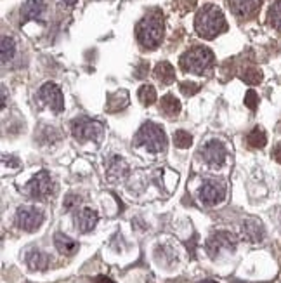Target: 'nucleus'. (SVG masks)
Wrapping results in <instances>:
<instances>
[{
  "instance_id": "nucleus-1",
  "label": "nucleus",
  "mask_w": 281,
  "mask_h": 283,
  "mask_svg": "<svg viewBox=\"0 0 281 283\" xmlns=\"http://www.w3.org/2000/svg\"><path fill=\"white\" fill-rule=\"evenodd\" d=\"M194 30L199 37L212 40L222 31L227 30V23L224 18V13L214 4H207L198 11L194 16Z\"/></svg>"
},
{
  "instance_id": "nucleus-11",
  "label": "nucleus",
  "mask_w": 281,
  "mask_h": 283,
  "mask_svg": "<svg viewBox=\"0 0 281 283\" xmlns=\"http://www.w3.org/2000/svg\"><path fill=\"white\" fill-rule=\"evenodd\" d=\"M234 245H236V238L233 234L227 231H219L209 238V241H207V250H209V254L212 257H215L222 249L231 250V249H234Z\"/></svg>"
},
{
  "instance_id": "nucleus-35",
  "label": "nucleus",
  "mask_w": 281,
  "mask_h": 283,
  "mask_svg": "<svg viewBox=\"0 0 281 283\" xmlns=\"http://www.w3.org/2000/svg\"><path fill=\"white\" fill-rule=\"evenodd\" d=\"M64 2H66V4H68V6H73V4H75V2H76V0H64Z\"/></svg>"
},
{
  "instance_id": "nucleus-27",
  "label": "nucleus",
  "mask_w": 281,
  "mask_h": 283,
  "mask_svg": "<svg viewBox=\"0 0 281 283\" xmlns=\"http://www.w3.org/2000/svg\"><path fill=\"white\" fill-rule=\"evenodd\" d=\"M191 143H193V137H191L189 132H186V131H177L176 134H174V144H176L177 148L186 149V148L191 146Z\"/></svg>"
},
{
  "instance_id": "nucleus-16",
  "label": "nucleus",
  "mask_w": 281,
  "mask_h": 283,
  "mask_svg": "<svg viewBox=\"0 0 281 283\" xmlns=\"http://www.w3.org/2000/svg\"><path fill=\"white\" fill-rule=\"evenodd\" d=\"M154 78L164 84V86H170L176 80V70H174V66L170 63L162 61L154 66Z\"/></svg>"
},
{
  "instance_id": "nucleus-21",
  "label": "nucleus",
  "mask_w": 281,
  "mask_h": 283,
  "mask_svg": "<svg viewBox=\"0 0 281 283\" xmlns=\"http://www.w3.org/2000/svg\"><path fill=\"white\" fill-rule=\"evenodd\" d=\"M247 143H248V146H250V148H255V149L264 148V146H266V143H267L266 132H264L260 127H255L254 131H252L250 134H248Z\"/></svg>"
},
{
  "instance_id": "nucleus-25",
  "label": "nucleus",
  "mask_w": 281,
  "mask_h": 283,
  "mask_svg": "<svg viewBox=\"0 0 281 283\" xmlns=\"http://www.w3.org/2000/svg\"><path fill=\"white\" fill-rule=\"evenodd\" d=\"M129 171V167H127V164H125L124 160L122 158H118V156H115L111 161V165H109V169H108V174L111 177H124L125 174H127Z\"/></svg>"
},
{
  "instance_id": "nucleus-13",
  "label": "nucleus",
  "mask_w": 281,
  "mask_h": 283,
  "mask_svg": "<svg viewBox=\"0 0 281 283\" xmlns=\"http://www.w3.org/2000/svg\"><path fill=\"white\" fill-rule=\"evenodd\" d=\"M203 158H205L209 164H222L224 160H226V148H224V144L221 141L214 139L210 141V143L205 144V148H203Z\"/></svg>"
},
{
  "instance_id": "nucleus-23",
  "label": "nucleus",
  "mask_w": 281,
  "mask_h": 283,
  "mask_svg": "<svg viewBox=\"0 0 281 283\" xmlns=\"http://www.w3.org/2000/svg\"><path fill=\"white\" fill-rule=\"evenodd\" d=\"M267 21L274 30L281 31V0H276L267 13Z\"/></svg>"
},
{
  "instance_id": "nucleus-12",
  "label": "nucleus",
  "mask_w": 281,
  "mask_h": 283,
  "mask_svg": "<svg viewBox=\"0 0 281 283\" xmlns=\"http://www.w3.org/2000/svg\"><path fill=\"white\" fill-rule=\"evenodd\" d=\"M242 233H243V238L248 241H252V244H257V241H262L264 240V226L262 222L259 219H255V217H250V219H247L243 222L242 226Z\"/></svg>"
},
{
  "instance_id": "nucleus-22",
  "label": "nucleus",
  "mask_w": 281,
  "mask_h": 283,
  "mask_svg": "<svg viewBox=\"0 0 281 283\" xmlns=\"http://www.w3.org/2000/svg\"><path fill=\"white\" fill-rule=\"evenodd\" d=\"M16 54V42L12 37H7L4 35L2 37V63H9Z\"/></svg>"
},
{
  "instance_id": "nucleus-5",
  "label": "nucleus",
  "mask_w": 281,
  "mask_h": 283,
  "mask_svg": "<svg viewBox=\"0 0 281 283\" xmlns=\"http://www.w3.org/2000/svg\"><path fill=\"white\" fill-rule=\"evenodd\" d=\"M71 132L78 141H99L103 137V125L97 120L75 118L71 124Z\"/></svg>"
},
{
  "instance_id": "nucleus-9",
  "label": "nucleus",
  "mask_w": 281,
  "mask_h": 283,
  "mask_svg": "<svg viewBox=\"0 0 281 283\" xmlns=\"http://www.w3.org/2000/svg\"><path fill=\"white\" fill-rule=\"evenodd\" d=\"M226 4L236 18L250 19L259 13L262 0H226Z\"/></svg>"
},
{
  "instance_id": "nucleus-2",
  "label": "nucleus",
  "mask_w": 281,
  "mask_h": 283,
  "mask_svg": "<svg viewBox=\"0 0 281 283\" xmlns=\"http://www.w3.org/2000/svg\"><path fill=\"white\" fill-rule=\"evenodd\" d=\"M136 35L144 49H156L164 40V16L158 11L144 16L136 28Z\"/></svg>"
},
{
  "instance_id": "nucleus-34",
  "label": "nucleus",
  "mask_w": 281,
  "mask_h": 283,
  "mask_svg": "<svg viewBox=\"0 0 281 283\" xmlns=\"http://www.w3.org/2000/svg\"><path fill=\"white\" fill-rule=\"evenodd\" d=\"M6 106V87H2V108Z\"/></svg>"
},
{
  "instance_id": "nucleus-17",
  "label": "nucleus",
  "mask_w": 281,
  "mask_h": 283,
  "mask_svg": "<svg viewBox=\"0 0 281 283\" xmlns=\"http://www.w3.org/2000/svg\"><path fill=\"white\" fill-rule=\"evenodd\" d=\"M54 245L61 254H66V256H71V254H75L76 250H78V244H76L73 238L66 236V234H63V233H56Z\"/></svg>"
},
{
  "instance_id": "nucleus-33",
  "label": "nucleus",
  "mask_w": 281,
  "mask_h": 283,
  "mask_svg": "<svg viewBox=\"0 0 281 283\" xmlns=\"http://www.w3.org/2000/svg\"><path fill=\"white\" fill-rule=\"evenodd\" d=\"M96 283H115V281L109 280V278H106V276H97L96 278Z\"/></svg>"
},
{
  "instance_id": "nucleus-8",
  "label": "nucleus",
  "mask_w": 281,
  "mask_h": 283,
  "mask_svg": "<svg viewBox=\"0 0 281 283\" xmlns=\"http://www.w3.org/2000/svg\"><path fill=\"white\" fill-rule=\"evenodd\" d=\"M38 98L54 113H61L64 110V96H63V92H61L59 86H56L54 82L44 84L38 91Z\"/></svg>"
},
{
  "instance_id": "nucleus-20",
  "label": "nucleus",
  "mask_w": 281,
  "mask_h": 283,
  "mask_svg": "<svg viewBox=\"0 0 281 283\" xmlns=\"http://www.w3.org/2000/svg\"><path fill=\"white\" fill-rule=\"evenodd\" d=\"M26 262L31 269H46L49 266V256L40 250H31L26 254Z\"/></svg>"
},
{
  "instance_id": "nucleus-7",
  "label": "nucleus",
  "mask_w": 281,
  "mask_h": 283,
  "mask_svg": "<svg viewBox=\"0 0 281 283\" xmlns=\"http://www.w3.org/2000/svg\"><path fill=\"white\" fill-rule=\"evenodd\" d=\"M44 222V214L35 207H21L16 212V226L23 231H35Z\"/></svg>"
},
{
  "instance_id": "nucleus-30",
  "label": "nucleus",
  "mask_w": 281,
  "mask_h": 283,
  "mask_svg": "<svg viewBox=\"0 0 281 283\" xmlns=\"http://www.w3.org/2000/svg\"><path fill=\"white\" fill-rule=\"evenodd\" d=\"M78 201H80V196H76V195H68L66 201H64V209L70 210L71 207H75V205L78 204Z\"/></svg>"
},
{
  "instance_id": "nucleus-31",
  "label": "nucleus",
  "mask_w": 281,
  "mask_h": 283,
  "mask_svg": "<svg viewBox=\"0 0 281 283\" xmlns=\"http://www.w3.org/2000/svg\"><path fill=\"white\" fill-rule=\"evenodd\" d=\"M272 156H274V160L278 161V164H281V143L274 148V151H272Z\"/></svg>"
},
{
  "instance_id": "nucleus-36",
  "label": "nucleus",
  "mask_w": 281,
  "mask_h": 283,
  "mask_svg": "<svg viewBox=\"0 0 281 283\" xmlns=\"http://www.w3.org/2000/svg\"><path fill=\"white\" fill-rule=\"evenodd\" d=\"M202 283H217V281H214V280H205V281H202Z\"/></svg>"
},
{
  "instance_id": "nucleus-4",
  "label": "nucleus",
  "mask_w": 281,
  "mask_h": 283,
  "mask_svg": "<svg viewBox=\"0 0 281 283\" xmlns=\"http://www.w3.org/2000/svg\"><path fill=\"white\" fill-rule=\"evenodd\" d=\"M134 144L136 146H146L153 153L164 151L167 146V137L164 129L153 122L142 124L141 129L137 131L136 137H134Z\"/></svg>"
},
{
  "instance_id": "nucleus-3",
  "label": "nucleus",
  "mask_w": 281,
  "mask_h": 283,
  "mask_svg": "<svg viewBox=\"0 0 281 283\" xmlns=\"http://www.w3.org/2000/svg\"><path fill=\"white\" fill-rule=\"evenodd\" d=\"M179 63H181V68L186 73L203 75V73H207L212 68V64H214V52H212L209 47L194 46L181 56Z\"/></svg>"
},
{
  "instance_id": "nucleus-6",
  "label": "nucleus",
  "mask_w": 281,
  "mask_h": 283,
  "mask_svg": "<svg viewBox=\"0 0 281 283\" xmlns=\"http://www.w3.org/2000/svg\"><path fill=\"white\" fill-rule=\"evenodd\" d=\"M24 191L31 198H47L49 195H52V193H54V183H52L51 174L46 171L35 174V176L28 181Z\"/></svg>"
},
{
  "instance_id": "nucleus-26",
  "label": "nucleus",
  "mask_w": 281,
  "mask_h": 283,
  "mask_svg": "<svg viewBox=\"0 0 281 283\" xmlns=\"http://www.w3.org/2000/svg\"><path fill=\"white\" fill-rule=\"evenodd\" d=\"M242 80L248 86H257V84L262 82V71L257 70V68H247L242 73Z\"/></svg>"
},
{
  "instance_id": "nucleus-14",
  "label": "nucleus",
  "mask_w": 281,
  "mask_h": 283,
  "mask_svg": "<svg viewBox=\"0 0 281 283\" xmlns=\"http://www.w3.org/2000/svg\"><path fill=\"white\" fill-rule=\"evenodd\" d=\"M97 212L92 209H82L75 217V226L78 231L82 233H89L91 229H94V226L97 224Z\"/></svg>"
},
{
  "instance_id": "nucleus-32",
  "label": "nucleus",
  "mask_w": 281,
  "mask_h": 283,
  "mask_svg": "<svg viewBox=\"0 0 281 283\" xmlns=\"http://www.w3.org/2000/svg\"><path fill=\"white\" fill-rule=\"evenodd\" d=\"M148 70H149V68H148V64H146V63H142L141 70L137 71V76H139V78H142V76H144V73H146V71H148Z\"/></svg>"
},
{
  "instance_id": "nucleus-15",
  "label": "nucleus",
  "mask_w": 281,
  "mask_h": 283,
  "mask_svg": "<svg viewBox=\"0 0 281 283\" xmlns=\"http://www.w3.org/2000/svg\"><path fill=\"white\" fill-rule=\"evenodd\" d=\"M44 9H46L44 0H26L21 9V21L26 23L31 21V19H38L42 16Z\"/></svg>"
},
{
  "instance_id": "nucleus-29",
  "label": "nucleus",
  "mask_w": 281,
  "mask_h": 283,
  "mask_svg": "<svg viewBox=\"0 0 281 283\" xmlns=\"http://www.w3.org/2000/svg\"><path fill=\"white\" fill-rule=\"evenodd\" d=\"M245 104H247L248 108H250L252 111L257 110V106H259V96H257V92H255V91H248L247 96H245Z\"/></svg>"
},
{
  "instance_id": "nucleus-24",
  "label": "nucleus",
  "mask_w": 281,
  "mask_h": 283,
  "mask_svg": "<svg viewBox=\"0 0 281 283\" xmlns=\"http://www.w3.org/2000/svg\"><path fill=\"white\" fill-rule=\"evenodd\" d=\"M137 96H139V101L144 106H149V104H153L156 101V91H154L153 86H142L139 92H137Z\"/></svg>"
},
{
  "instance_id": "nucleus-10",
  "label": "nucleus",
  "mask_w": 281,
  "mask_h": 283,
  "mask_svg": "<svg viewBox=\"0 0 281 283\" xmlns=\"http://www.w3.org/2000/svg\"><path fill=\"white\" fill-rule=\"evenodd\" d=\"M226 198V186L219 181H205L199 188V200L207 205L219 204Z\"/></svg>"
},
{
  "instance_id": "nucleus-28",
  "label": "nucleus",
  "mask_w": 281,
  "mask_h": 283,
  "mask_svg": "<svg viewBox=\"0 0 281 283\" xmlns=\"http://www.w3.org/2000/svg\"><path fill=\"white\" fill-rule=\"evenodd\" d=\"M179 89H181V92L184 96H194L199 91V86L194 82H187L186 80V82H182L181 86H179Z\"/></svg>"
},
{
  "instance_id": "nucleus-18",
  "label": "nucleus",
  "mask_w": 281,
  "mask_h": 283,
  "mask_svg": "<svg viewBox=\"0 0 281 283\" xmlns=\"http://www.w3.org/2000/svg\"><path fill=\"white\" fill-rule=\"evenodd\" d=\"M127 104H129V94L125 91H118L109 94L108 103H106V110L109 113H115L118 110H124Z\"/></svg>"
},
{
  "instance_id": "nucleus-19",
  "label": "nucleus",
  "mask_w": 281,
  "mask_h": 283,
  "mask_svg": "<svg viewBox=\"0 0 281 283\" xmlns=\"http://www.w3.org/2000/svg\"><path fill=\"white\" fill-rule=\"evenodd\" d=\"M160 108H162V111H164L167 116H176V115L181 113V101H179L176 96L167 94V96L162 98Z\"/></svg>"
}]
</instances>
